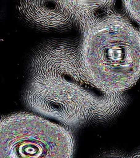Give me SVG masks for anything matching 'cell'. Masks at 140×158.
<instances>
[{"label": "cell", "mask_w": 140, "mask_h": 158, "mask_svg": "<svg viewBox=\"0 0 140 158\" xmlns=\"http://www.w3.org/2000/svg\"><path fill=\"white\" fill-rule=\"evenodd\" d=\"M78 1H21L18 6L23 19L34 28L42 30L63 31L73 21L81 18Z\"/></svg>", "instance_id": "obj_4"}, {"label": "cell", "mask_w": 140, "mask_h": 158, "mask_svg": "<svg viewBox=\"0 0 140 158\" xmlns=\"http://www.w3.org/2000/svg\"><path fill=\"white\" fill-rule=\"evenodd\" d=\"M81 59L86 73L105 90L118 93L134 84L140 73V36L118 17H105L86 29Z\"/></svg>", "instance_id": "obj_2"}, {"label": "cell", "mask_w": 140, "mask_h": 158, "mask_svg": "<svg viewBox=\"0 0 140 158\" xmlns=\"http://www.w3.org/2000/svg\"><path fill=\"white\" fill-rule=\"evenodd\" d=\"M89 77L69 42L50 40L40 46L30 60L24 98L32 110L75 126L89 109L105 104V98L83 87Z\"/></svg>", "instance_id": "obj_1"}, {"label": "cell", "mask_w": 140, "mask_h": 158, "mask_svg": "<svg viewBox=\"0 0 140 158\" xmlns=\"http://www.w3.org/2000/svg\"><path fill=\"white\" fill-rule=\"evenodd\" d=\"M0 157L71 158L74 142L64 127L25 113L12 114L1 122Z\"/></svg>", "instance_id": "obj_3"}]
</instances>
